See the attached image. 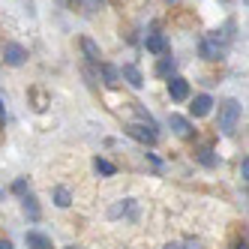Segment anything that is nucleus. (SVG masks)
Here are the masks:
<instances>
[{"instance_id":"6","label":"nucleus","mask_w":249,"mask_h":249,"mask_svg":"<svg viewBox=\"0 0 249 249\" xmlns=\"http://www.w3.org/2000/svg\"><path fill=\"white\" fill-rule=\"evenodd\" d=\"M120 78L129 81L135 90H141V87H144V75H141V69H138L135 63H126V66H123V69H120Z\"/></svg>"},{"instance_id":"3","label":"nucleus","mask_w":249,"mask_h":249,"mask_svg":"<svg viewBox=\"0 0 249 249\" xmlns=\"http://www.w3.org/2000/svg\"><path fill=\"white\" fill-rule=\"evenodd\" d=\"M3 60H6L9 66H21V63L27 60V51H24L18 42H6V45H3Z\"/></svg>"},{"instance_id":"17","label":"nucleus","mask_w":249,"mask_h":249,"mask_svg":"<svg viewBox=\"0 0 249 249\" xmlns=\"http://www.w3.org/2000/svg\"><path fill=\"white\" fill-rule=\"evenodd\" d=\"M93 165H96V171H99V174H105V177H111V174L117 171V168H114V162H108V159H99V156H96V162H93Z\"/></svg>"},{"instance_id":"13","label":"nucleus","mask_w":249,"mask_h":249,"mask_svg":"<svg viewBox=\"0 0 249 249\" xmlns=\"http://www.w3.org/2000/svg\"><path fill=\"white\" fill-rule=\"evenodd\" d=\"M174 66H177V63H174V57H162V60L156 63V75L171 78V75H174Z\"/></svg>"},{"instance_id":"5","label":"nucleus","mask_w":249,"mask_h":249,"mask_svg":"<svg viewBox=\"0 0 249 249\" xmlns=\"http://www.w3.org/2000/svg\"><path fill=\"white\" fill-rule=\"evenodd\" d=\"M201 57L204 60H219L222 57V45H219L216 36H204L201 39Z\"/></svg>"},{"instance_id":"12","label":"nucleus","mask_w":249,"mask_h":249,"mask_svg":"<svg viewBox=\"0 0 249 249\" xmlns=\"http://www.w3.org/2000/svg\"><path fill=\"white\" fill-rule=\"evenodd\" d=\"M81 51H84V57L93 60V63H99V57H102V54H99V45H96L93 39H81Z\"/></svg>"},{"instance_id":"24","label":"nucleus","mask_w":249,"mask_h":249,"mask_svg":"<svg viewBox=\"0 0 249 249\" xmlns=\"http://www.w3.org/2000/svg\"><path fill=\"white\" fill-rule=\"evenodd\" d=\"M69 249H75V246H69Z\"/></svg>"},{"instance_id":"7","label":"nucleus","mask_w":249,"mask_h":249,"mask_svg":"<svg viewBox=\"0 0 249 249\" xmlns=\"http://www.w3.org/2000/svg\"><path fill=\"white\" fill-rule=\"evenodd\" d=\"M144 45H147L150 54H165L168 51V39L162 36V33H150V36L144 39Z\"/></svg>"},{"instance_id":"16","label":"nucleus","mask_w":249,"mask_h":249,"mask_svg":"<svg viewBox=\"0 0 249 249\" xmlns=\"http://www.w3.org/2000/svg\"><path fill=\"white\" fill-rule=\"evenodd\" d=\"M54 204H57V207H69V204H72V195H69L66 186H57V189H54Z\"/></svg>"},{"instance_id":"2","label":"nucleus","mask_w":249,"mask_h":249,"mask_svg":"<svg viewBox=\"0 0 249 249\" xmlns=\"http://www.w3.org/2000/svg\"><path fill=\"white\" fill-rule=\"evenodd\" d=\"M126 135H132L135 141H141V144H156V129L144 126V123H129Z\"/></svg>"},{"instance_id":"19","label":"nucleus","mask_w":249,"mask_h":249,"mask_svg":"<svg viewBox=\"0 0 249 249\" xmlns=\"http://www.w3.org/2000/svg\"><path fill=\"white\" fill-rule=\"evenodd\" d=\"M81 3H84V9H87V12H96V9L102 6V0H81Z\"/></svg>"},{"instance_id":"10","label":"nucleus","mask_w":249,"mask_h":249,"mask_svg":"<svg viewBox=\"0 0 249 249\" xmlns=\"http://www.w3.org/2000/svg\"><path fill=\"white\" fill-rule=\"evenodd\" d=\"M102 81H105V87H117L120 84V69L111 66V63H102Z\"/></svg>"},{"instance_id":"21","label":"nucleus","mask_w":249,"mask_h":249,"mask_svg":"<svg viewBox=\"0 0 249 249\" xmlns=\"http://www.w3.org/2000/svg\"><path fill=\"white\" fill-rule=\"evenodd\" d=\"M240 174H243V180H249V159L243 156V165H240Z\"/></svg>"},{"instance_id":"8","label":"nucleus","mask_w":249,"mask_h":249,"mask_svg":"<svg viewBox=\"0 0 249 249\" xmlns=\"http://www.w3.org/2000/svg\"><path fill=\"white\" fill-rule=\"evenodd\" d=\"M210 105H213V99L207 96V93H198L192 99V105H189V111L195 114V117H204V114H210Z\"/></svg>"},{"instance_id":"23","label":"nucleus","mask_w":249,"mask_h":249,"mask_svg":"<svg viewBox=\"0 0 249 249\" xmlns=\"http://www.w3.org/2000/svg\"><path fill=\"white\" fill-rule=\"evenodd\" d=\"M0 249H12V243L9 240H0Z\"/></svg>"},{"instance_id":"18","label":"nucleus","mask_w":249,"mask_h":249,"mask_svg":"<svg viewBox=\"0 0 249 249\" xmlns=\"http://www.w3.org/2000/svg\"><path fill=\"white\" fill-rule=\"evenodd\" d=\"M165 249H201L198 240H189V243H168Z\"/></svg>"},{"instance_id":"1","label":"nucleus","mask_w":249,"mask_h":249,"mask_svg":"<svg viewBox=\"0 0 249 249\" xmlns=\"http://www.w3.org/2000/svg\"><path fill=\"white\" fill-rule=\"evenodd\" d=\"M237 120H240V102L237 99H225L219 105V132L222 135H234Z\"/></svg>"},{"instance_id":"20","label":"nucleus","mask_w":249,"mask_h":249,"mask_svg":"<svg viewBox=\"0 0 249 249\" xmlns=\"http://www.w3.org/2000/svg\"><path fill=\"white\" fill-rule=\"evenodd\" d=\"M24 189H27V180H24V177H21V180H15V183H12V192L24 195Z\"/></svg>"},{"instance_id":"9","label":"nucleus","mask_w":249,"mask_h":249,"mask_svg":"<svg viewBox=\"0 0 249 249\" xmlns=\"http://www.w3.org/2000/svg\"><path fill=\"white\" fill-rule=\"evenodd\" d=\"M168 123H171V129L180 135V138H189L192 135V123L186 120V117H180V114H171L168 117Z\"/></svg>"},{"instance_id":"22","label":"nucleus","mask_w":249,"mask_h":249,"mask_svg":"<svg viewBox=\"0 0 249 249\" xmlns=\"http://www.w3.org/2000/svg\"><path fill=\"white\" fill-rule=\"evenodd\" d=\"M6 123V108H3V93H0V126Z\"/></svg>"},{"instance_id":"11","label":"nucleus","mask_w":249,"mask_h":249,"mask_svg":"<svg viewBox=\"0 0 249 249\" xmlns=\"http://www.w3.org/2000/svg\"><path fill=\"white\" fill-rule=\"evenodd\" d=\"M27 246L30 249H51V240L45 234H39V231H27Z\"/></svg>"},{"instance_id":"4","label":"nucleus","mask_w":249,"mask_h":249,"mask_svg":"<svg viewBox=\"0 0 249 249\" xmlns=\"http://www.w3.org/2000/svg\"><path fill=\"white\" fill-rule=\"evenodd\" d=\"M168 93H171V99H174V102L189 99V81H186V78L171 75V81H168Z\"/></svg>"},{"instance_id":"15","label":"nucleus","mask_w":249,"mask_h":249,"mask_svg":"<svg viewBox=\"0 0 249 249\" xmlns=\"http://www.w3.org/2000/svg\"><path fill=\"white\" fill-rule=\"evenodd\" d=\"M198 162L201 165H207V168H213V165H216V156H213V147H198Z\"/></svg>"},{"instance_id":"14","label":"nucleus","mask_w":249,"mask_h":249,"mask_svg":"<svg viewBox=\"0 0 249 249\" xmlns=\"http://www.w3.org/2000/svg\"><path fill=\"white\" fill-rule=\"evenodd\" d=\"M21 201H24V213H27L33 222H36V219H39V204H36V198H33V195H24Z\"/></svg>"}]
</instances>
